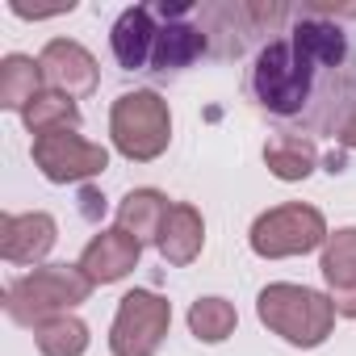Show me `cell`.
Masks as SVG:
<instances>
[{"mask_svg": "<svg viewBox=\"0 0 356 356\" xmlns=\"http://www.w3.org/2000/svg\"><path fill=\"white\" fill-rule=\"evenodd\" d=\"M323 76L327 72L289 34H277L256 51L252 72H248V92L273 118H302L314 105Z\"/></svg>", "mask_w": 356, "mask_h": 356, "instance_id": "obj_1", "label": "cell"}, {"mask_svg": "<svg viewBox=\"0 0 356 356\" xmlns=\"http://www.w3.org/2000/svg\"><path fill=\"white\" fill-rule=\"evenodd\" d=\"M256 314L260 323L281 335L293 348H323L335 331V306L327 293L298 285V281H273L256 293Z\"/></svg>", "mask_w": 356, "mask_h": 356, "instance_id": "obj_2", "label": "cell"}, {"mask_svg": "<svg viewBox=\"0 0 356 356\" xmlns=\"http://www.w3.org/2000/svg\"><path fill=\"white\" fill-rule=\"evenodd\" d=\"M92 281L80 264H38L34 273L9 281L5 289V314L17 327H38L55 314H72L92 298Z\"/></svg>", "mask_w": 356, "mask_h": 356, "instance_id": "obj_3", "label": "cell"}, {"mask_svg": "<svg viewBox=\"0 0 356 356\" xmlns=\"http://www.w3.org/2000/svg\"><path fill=\"white\" fill-rule=\"evenodd\" d=\"M109 143L130 163H151L172 143V109L155 88L122 92L109 105Z\"/></svg>", "mask_w": 356, "mask_h": 356, "instance_id": "obj_4", "label": "cell"}, {"mask_svg": "<svg viewBox=\"0 0 356 356\" xmlns=\"http://www.w3.org/2000/svg\"><path fill=\"white\" fill-rule=\"evenodd\" d=\"M214 34V9L202 5H151V67L147 72H185L210 51Z\"/></svg>", "mask_w": 356, "mask_h": 356, "instance_id": "obj_5", "label": "cell"}, {"mask_svg": "<svg viewBox=\"0 0 356 356\" xmlns=\"http://www.w3.org/2000/svg\"><path fill=\"white\" fill-rule=\"evenodd\" d=\"M327 218L318 206H306V202H281L264 214H256L252 231H248V243L260 260H289V256H310V252H323L327 243Z\"/></svg>", "mask_w": 356, "mask_h": 356, "instance_id": "obj_6", "label": "cell"}, {"mask_svg": "<svg viewBox=\"0 0 356 356\" xmlns=\"http://www.w3.org/2000/svg\"><path fill=\"white\" fill-rule=\"evenodd\" d=\"M172 327V302L155 289L122 293L113 323H109V352L113 356H155Z\"/></svg>", "mask_w": 356, "mask_h": 356, "instance_id": "obj_7", "label": "cell"}, {"mask_svg": "<svg viewBox=\"0 0 356 356\" xmlns=\"http://www.w3.org/2000/svg\"><path fill=\"white\" fill-rule=\"evenodd\" d=\"M30 155H34V168L51 185H80V181H92V176H101L109 168V147L84 138L80 130L42 134L30 143Z\"/></svg>", "mask_w": 356, "mask_h": 356, "instance_id": "obj_8", "label": "cell"}, {"mask_svg": "<svg viewBox=\"0 0 356 356\" xmlns=\"http://www.w3.org/2000/svg\"><path fill=\"white\" fill-rule=\"evenodd\" d=\"M42 63V76H47V88L55 92H67V97H88L101 80V67H97V55L76 42V38H51L38 55Z\"/></svg>", "mask_w": 356, "mask_h": 356, "instance_id": "obj_9", "label": "cell"}, {"mask_svg": "<svg viewBox=\"0 0 356 356\" xmlns=\"http://www.w3.org/2000/svg\"><path fill=\"white\" fill-rule=\"evenodd\" d=\"M138 256H143V243L134 235H126L122 227H105L84 243L76 264L84 268V277L92 285H118L138 268Z\"/></svg>", "mask_w": 356, "mask_h": 356, "instance_id": "obj_10", "label": "cell"}, {"mask_svg": "<svg viewBox=\"0 0 356 356\" xmlns=\"http://www.w3.org/2000/svg\"><path fill=\"white\" fill-rule=\"evenodd\" d=\"M59 243V222L47 210H30V214H5L0 218V256L9 264H42L51 256V248Z\"/></svg>", "mask_w": 356, "mask_h": 356, "instance_id": "obj_11", "label": "cell"}, {"mask_svg": "<svg viewBox=\"0 0 356 356\" xmlns=\"http://www.w3.org/2000/svg\"><path fill=\"white\" fill-rule=\"evenodd\" d=\"M318 273L339 318H356V227H335L318 252Z\"/></svg>", "mask_w": 356, "mask_h": 356, "instance_id": "obj_12", "label": "cell"}, {"mask_svg": "<svg viewBox=\"0 0 356 356\" xmlns=\"http://www.w3.org/2000/svg\"><path fill=\"white\" fill-rule=\"evenodd\" d=\"M206 248V218L193 202H172L163 227H159V239H155V252L163 256V264L172 268H189Z\"/></svg>", "mask_w": 356, "mask_h": 356, "instance_id": "obj_13", "label": "cell"}, {"mask_svg": "<svg viewBox=\"0 0 356 356\" xmlns=\"http://www.w3.org/2000/svg\"><path fill=\"white\" fill-rule=\"evenodd\" d=\"M109 51L122 72H147L151 67V5H130L109 30Z\"/></svg>", "mask_w": 356, "mask_h": 356, "instance_id": "obj_14", "label": "cell"}, {"mask_svg": "<svg viewBox=\"0 0 356 356\" xmlns=\"http://www.w3.org/2000/svg\"><path fill=\"white\" fill-rule=\"evenodd\" d=\"M168 210H172V202H168V193H159V189H130L122 202H118V227L126 231V235H134L138 243H155L159 239V227H163V218H168Z\"/></svg>", "mask_w": 356, "mask_h": 356, "instance_id": "obj_15", "label": "cell"}, {"mask_svg": "<svg viewBox=\"0 0 356 356\" xmlns=\"http://www.w3.org/2000/svg\"><path fill=\"white\" fill-rule=\"evenodd\" d=\"M264 163H268V172L277 181L293 185V181H306V176L318 168V147L306 134H273L264 143Z\"/></svg>", "mask_w": 356, "mask_h": 356, "instance_id": "obj_16", "label": "cell"}, {"mask_svg": "<svg viewBox=\"0 0 356 356\" xmlns=\"http://www.w3.org/2000/svg\"><path fill=\"white\" fill-rule=\"evenodd\" d=\"M42 88H47V76H42V63L34 55H5L0 59V109L22 113Z\"/></svg>", "mask_w": 356, "mask_h": 356, "instance_id": "obj_17", "label": "cell"}, {"mask_svg": "<svg viewBox=\"0 0 356 356\" xmlns=\"http://www.w3.org/2000/svg\"><path fill=\"white\" fill-rule=\"evenodd\" d=\"M22 122L34 138L42 134H55V130H80V105L76 97L67 92H55V88H42L26 109H22Z\"/></svg>", "mask_w": 356, "mask_h": 356, "instance_id": "obj_18", "label": "cell"}, {"mask_svg": "<svg viewBox=\"0 0 356 356\" xmlns=\"http://www.w3.org/2000/svg\"><path fill=\"white\" fill-rule=\"evenodd\" d=\"M34 343L42 356H84L92 335H88V323L80 314H55V318L34 327Z\"/></svg>", "mask_w": 356, "mask_h": 356, "instance_id": "obj_19", "label": "cell"}, {"mask_svg": "<svg viewBox=\"0 0 356 356\" xmlns=\"http://www.w3.org/2000/svg\"><path fill=\"white\" fill-rule=\"evenodd\" d=\"M235 327H239V314H235V306H231L227 298H218V293L197 298V302L189 306V331H193V339H202V343H222V339L235 335Z\"/></svg>", "mask_w": 356, "mask_h": 356, "instance_id": "obj_20", "label": "cell"}, {"mask_svg": "<svg viewBox=\"0 0 356 356\" xmlns=\"http://www.w3.org/2000/svg\"><path fill=\"white\" fill-rule=\"evenodd\" d=\"M339 143L356 151V105H352V109L343 113V122H339Z\"/></svg>", "mask_w": 356, "mask_h": 356, "instance_id": "obj_21", "label": "cell"}]
</instances>
